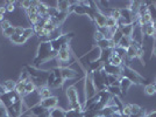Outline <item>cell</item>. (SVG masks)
Instances as JSON below:
<instances>
[{
  "label": "cell",
  "instance_id": "obj_1",
  "mask_svg": "<svg viewBox=\"0 0 156 117\" xmlns=\"http://www.w3.org/2000/svg\"><path fill=\"white\" fill-rule=\"evenodd\" d=\"M56 55H57V53L52 51L50 41H41L37 47V51H36V55L33 60L32 66L35 68H40L41 65H43L44 62L52 60V58H56Z\"/></svg>",
  "mask_w": 156,
  "mask_h": 117
},
{
  "label": "cell",
  "instance_id": "obj_2",
  "mask_svg": "<svg viewBox=\"0 0 156 117\" xmlns=\"http://www.w3.org/2000/svg\"><path fill=\"white\" fill-rule=\"evenodd\" d=\"M65 95L68 97V107L71 110H79L83 111V104H80L79 101V94L76 88V83L72 85H69L65 90Z\"/></svg>",
  "mask_w": 156,
  "mask_h": 117
},
{
  "label": "cell",
  "instance_id": "obj_3",
  "mask_svg": "<svg viewBox=\"0 0 156 117\" xmlns=\"http://www.w3.org/2000/svg\"><path fill=\"white\" fill-rule=\"evenodd\" d=\"M121 76L128 78L133 85H143L147 81V78L144 77V76L140 75L136 70H134L130 66H128L127 63H125V62L121 66Z\"/></svg>",
  "mask_w": 156,
  "mask_h": 117
},
{
  "label": "cell",
  "instance_id": "obj_4",
  "mask_svg": "<svg viewBox=\"0 0 156 117\" xmlns=\"http://www.w3.org/2000/svg\"><path fill=\"white\" fill-rule=\"evenodd\" d=\"M75 36V33H65V34H59L57 38L50 40V45L54 52L58 53L63 47L70 45V41Z\"/></svg>",
  "mask_w": 156,
  "mask_h": 117
},
{
  "label": "cell",
  "instance_id": "obj_5",
  "mask_svg": "<svg viewBox=\"0 0 156 117\" xmlns=\"http://www.w3.org/2000/svg\"><path fill=\"white\" fill-rule=\"evenodd\" d=\"M71 48H70V45L63 47L56 55V60H57V67L59 68H65V67H70V65H68L66 62L70 63V58H71Z\"/></svg>",
  "mask_w": 156,
  "mask_h": 117
},
{
  "label": "cell",
  "instance_id": "obj_6",
  "mask_svg": "<svg viewBox=\"0 0 156 117\" xmlns=\"http://www.w3.org/2000/svg\"><path fill=\"white\" fill-rule=\"evenodd\" d=\"M37 103H39L44 110L49 111V110H51V109H54V108H56V107H58V98L56 97V96H50V97L44 98V100H41Z\"/></svg>",
  "mask_w": 156,
  "mask_h": 117
},
{
  "label": "cell",
  "instance_id": "obj_7",
  "mask_svg": "<svg viewBox=\"0 0 156 117\" xmlns=\"http://www.w3.org/2000/svg\"><path fill=\"white\" fill-rule=\"evenodd\" d=\"M103 70H104L107 75H117V76H121V67H117L108 63V62H104L103 65Z\"/></svg>",
  "mask_w": 156,
  "mask_h": 117
},
{
  "label": "cell",
  "instance_id": "obj_8",
  "mask_svg": "<svg viewBox=\"0 0 156 117\" xmlns=\"http://www.w3.org/2000/svg\"><path fill=\"white\" fill-rule=\"evenodd\" d=\"M61 76L62 78L66 81V80H72L78 76V73L76 70L71 69L70 67H65V68H61Z\"/></svg>",
  "mask_w": 156,
  "mask_h": 117
},
{
  "label": "cell",
  "instance_id": "obj_9",
  "mask_svg": "<svg viewBox=\"0 0 156 117\" xmlns=\"http://www.w3.org/2000/svg\"><path fill=\"white\" fill-rule=\"evenodd\" d=\"M106 18H107V15L105 13H103L100 9H98L97 12H96V14H94V17H93V22L97 25V28H99V27H105Z\"/></svg>",
  "mask_w": 156,
  "mask_h": 117
},
{
  "label": "cell",
  "instance_id": "obj_10",
  "mask_svg": "<svg viewBox=\"0 0 156 117\" xmlns=\"http://www.w3.org/2000/svg\"><path fill=\"white\" fill-rule=\"evenodd\" d=\"M133 85V83L130 82L128 78L126 77H120L119 80V87H120V89H121V92H122V96H126L127 95V92L129 90V88Z\"/></svg>",
  "mask_w": 156,
  "mask_h": 117
},
{
  "label": "cell",
  "instance_id": "obj_11",
  "mask_svg": "<svg viewBox=\"0 0 156 117\" xmlns=\"http://www.w3.org/2000/svg\"><path fill=\"white\" fill-rule=\"evenodd\" d=\"M134 25L135 24H128V25H124V26H120L119 29L121 31L124 36L127 38H134Z\"/></svg>",
  "mask_w": 156,
  "mask_h": 117
},
{
  "label": "cell",
  "instance_id": "obj_12",
  "mask_svg": "<svg viewBox=\"0 0 156 117\" xmlns=\"http://www.w3.org/2000/svg\"><path fill=\"white\" fill-rule=\"evenodd\" d=\"M107 62L113 66H117V67H121L122 63H124V60L120 58L119 55H117L113 51H111L110 56H108V58H107Z\"/></svg>",
  "mask_w": 156,
  "mask_h": 117
},
{
  "label": "cell",
  "instance_id": "obj_13",
  "mask_svg": "<svg viewBox=\"0 0 156 117\" xmlns=\"http://www.w3.org/2000/svg\"><path fill=\"white\" fill-rule=\"evenodd\" d=\"M36 94L41 100H44V98H48L52 96L51 94V89L48 87V85H44V87H41V88H37L36 90Z\"/></svg>",
  "mask_w": 156,
  "mask_h": 117
},
{
  "label": "cell",
  "instance_id": "obj_14",
  "mask_svg": "<svg viewBox=\"0 0 156 117\" xmlns=\"http://www.w3.org/2000/svg\"><path fill=\"white\" fill-rule=\"evenodd\" d=\"M70 7H71V1H57L56 2V9L57 12H63V13H70Z\"/></svg>",
  "mask_w": 156,
  "mask_h": 117
},
{
  "label": "cell",
  "instance_id": "obj_15",
  "mask_svg": "<svg viewBox=\"0 0 156 117\" xmlns=\"http://www.w3.org/2000/svg\"><path fill=\"white\" fill-rule=\"evenodd\" d=\"M66 116V110L61 108V107H56L51 110H49V117H65Z\"/></svg>",
  "mask_w": 156,
  "mask_h": 117
},
{
  "label": "cell",
  "instance_id": "obj_16",
  "mask_svg": "<svg viewBox=\"0 0 156 117\" xmlns=\"http://www.w3.org/2000/svg\"><path fill=\"white\" fill-rule=\"evenodd\" d=\"M106 91L110 92L112 96H117V97H122V92H121V89L119 85H108L106 88Z\"/></svg>",
  "mask_w": 156,
  "mask_h": 117
},
{
  "label": "cell",
  "instance_id": "obj_17",
  "mask_svg": "<svg viewBox=\"0 0 156 117\" xmlns=\"http://www.w3.org/2000/svg\"><path fill=\"white\" fill-rule=\"evenodd\" d=\"M144 33V35H147V36H151L153 39L155 40L156 38V32L155 29H154V27H153V25L151 24H149V25H146V26L142 28V34Z\"/></svg>",
  "mask_w": 156,
  "mask_h": 117
},
{
  "label": "cell",
  "instance_id": "obj_18",
  "mask_svg": "<svg viewBox=\"0 0 156 117\" xmlns=\"http://www.w3.org/2000/svg\"><path fill=\"white\" fill-rule=\"evenodd\" d=\"M122 33H121V31L119 29V27L118 28H115L114 29V32H113V35H112V38H111V41L114 43L115 46L119 45V42H120V40L122 39Z\"/></svg>",
  "mask_w": 156,
  "mask_h": 117
},
{
  "label": "cell",
  "instance_id": "obj_19",
  "mask_svg": "<svg viewBox=\"0 0 156 117\" xmlns=\"http://www.w3.org/2000/svg\"><path fill=\"white\" fill-rule=\"evenodd\" d=\"M36 90H37V87L35 85V83L33 82L32 80L27 81L26 85H25V94L29 95V94H33V92H36Z\"/></svg>",
  "mask_w": 156,
  "mask_h": 117
},
{
  "label": "cell",
  "instance_id": "obj_20",
  "mask_svg": "<svg viewBox=\"0 0 156 117\" xmlns=\"http://www.w3.org/2000/svg\"><path fill=\"white\" fill-rule=\"evenodd\" d=\"M15 85H16V81H14V80H6L2 83V87L5 88L6 92H11V91L15 90Z\"/></svg>",
  "mask_w": 156,
  "mask_h": 117
},
{
  "label": "cell",
  "instance_id": "obj_21",
  "mask_svg": "<svg viewBox=\"0 0 156 117\" xmlns=\"http://www.w3.org/2000/svg\"><path fill=\"white\" fill-rule=\"evenodd\" d=\"M25 85H26V82L16 81V85H15V90L14 91H15L18 95L25 97V96H26V94H25Z\"/></svg>",
  "mask_w": 156,
  "mask_h": 117
},
{
  "label": "cell",
  "instance_id": "obj_22",
  "mask_svg": "<svg viewBox=\"0 0 156 117\" xmlns=\"http://www.w3.org/2000/svg\"><path fill=\"white\" fill-rule=\"evenodd\" d=\"M105 27H107V28H110V29H115V28H118V20H115L114 18H112L111 15H107Z\"/></svg>",
  "mask_w": 156,
  "mask_h": 117
},
{
  "label": "cell",
  "instance_id": "obj_23",
  "mask_svg": "<svg viewBox=\"0 0 156 117\" xmlns=\"http://www.w3.org/2000/svg\"><path fill=\"white\" fill-rule=\"evenodd\" d=\"M11 42L14 43V45H25L27 42V39L26 38H23L22 35H16V34H14L13 36L11 38Z\"/></svg>",
  "mask_w": 156,
  "mask_h": 117
},
{
  "label": "cell",
  "instance_id": "obj_24",
  "mask_svg": "<svg viewBox=\"0 0 156 117\" xmlns=\"http://www.w3.org/2000/svg\"><path fill=\"white\" fill-rule=\"evenodd\" d=\"M132 45V38H127V36H122V39L120 40V42H119V47H121V48H125V49H127L129 46Z\"/></svg>",
  "mask_w": 156,
  "mask_h": 117
},
{
  "label": "cell",
  "instance_id": "obj_25",
  "mask_svg": "<svg viewBox=\"0 0 156 117\" xmlns=\"http://www.w3.org/2000/svg\"><path fill=\"white\" fill-rule=\"evenodd\" d=\"M28 17V21L32 24V25H37V24H40V20H42L41 19V17L39 15V13L37 14H30V15H27Z\"/></svg>",
  "mask_w": 156,
  "mask_h": 117
},
{
  "label": "cell",
  "instance_id": "obj_26",
  "mask_svg": "<svg viewBox=\"0 0 156 117\" xmlns=\"http://www.w3.org/2000/svg\"><path fill=\"white\" fill-rule=\"evenodd\" d=\"M143 91H144V94H146V95H148V96H153L154 94H156L155 89H154V85H153V83H148V85H144Z\"/></svg>",
  "mask_w": 156,
  "mask_h": 117
},
{
  "label": "cell",
  "instance_id": "obj_27",
  "mask_svg": "<svg viewBox=\"0 0 156 117\" xmlns=\"http://www.w3.org/2000/svg\"><path fill=\"white\" fill-rule=\"evenodd\" d=\"M82 117H98L99 116V112L94 110H91V109H86V110L82 111Z\"/></svg>",
  "mask_w": 156,
  "mask_h": 117
},
{
  "label": "cell",
  "instance_id": "obj_28",
  "mask_svg": "<svg viewBox=\"0 0 156 117\" xmlns=\"http://www.w3.org/2000/svg\"><path fill=\"white\" fill-rule=\"evenodd\" d=\"M110 15L112 18H114L115 20H119L121 19V11H120V8H112L110 11Z\"/></svg>",
  "mask_w": 156,
  "mask_h": 117
},
{
  "label": "cell",
  "instance_id": "obj_29",
  "mask_svg": "<svg viewBox=\"0 0 156 117\" xmlns=\"http://www.w3.org/2000/svg\"><path fill=\"white\" fill-rule=\"evenodd\" d=\"M2 34H4L5 38L11 39L14 34H15V26H11L9 28H7V29H5V31H2Z\"/></svg>",
  "mask_w": 156,
  "mask_h": 117
},
{
  "label": "cell",
  "instance_id": "obj_30",
  "mask_svg": "<svg viewBox=\"0 0 156 117\" xmlns=\"http://www.w3.org/2000/svg\"><path fill=\"white\" fill-rule=\"evenodd\" d=\"M33 29H34V34L37 35L40 39H41L42 38V33H43V26L41 25V22L37 24V25H35V26L33 27Z\"/></svg>",
  "mask_w": 156,
  "mask_h": 117
},
{
  "label": "cell",
  "instance_id": "obj_31",
  "mask_svg": "<svg viewBox=\"0 0 156 117\" xmlns=\"http://www.w3.org/2000/svg\"><path fill=\"white\" fill-rule=\"evenodd\" d=\"M15 1H6L5 2V7H6V11L8 13H13L15 11Z\"/></svg>",
  "mask_w": 156,
  "mask_h": 117
},
{
  "label": "cell",
  "instance_id": "obj_32",
  "mask_svg": "<svg viewBox=\"0 0 156 117\" xmlns=\"http://www.w3.org/2000/svg\"><path fill=\"white\" fill-rule=\"evenodd\" d=\"M33 35H34V29H33V27H27V28H25L23 34H22L23 38H26V39L28 40V39H30Z\"/></svg>",
  "mask_w": 156,
  "mask_h": 117
},
{
  "label": "cell",
  "instance_id": "obj_33",
  "mask_svg": "<svg viewBox=\"0 0 156 117\" xmlns=\"http://www.w3.org/2000/svg\"><path fill=\"white\" fill-rule=\"evenodd\" d=\"M121 114H122V116H125V117H129L130 115H132V110H130L129 103L125 104L124 108H122V110H121Z\"/></svg>",
  "mask_w": 156,
  "mask_h": 117
},
{
  "label": "cell",
  "instance_id": "obj_34",
  "mask_svg": "<svg viewBox=\"0 0 156 117\" xmlns=\"http://www.w3.org/2000/svg\"><path fill=\"white\" fill-rule=\"evenodd\" d=\"M130 105V110H132V115H136V114H139L140 111H141V107L140 105H137V104H133V103H129Z\"/></svg>",
  "mask_w": 156,
  "mask_h": 117
},
{
  "label": "cell",
  "instance_id": "obj_35",
  "mask_svg": "<svg viewBox=\"0 0 156 117\" xmlns=\"http://www.w3.org/2000/svg\"><path fill=\"white\" fill-rule=\"evenodd\" d=\"M80 114H82V111L69 109V110H66V116L65 117H78V116H80Z\"/></svg>",
  "mask_w": 156,
  "mask_h": 117
},
{
  "label": "cell",
  "instance_id": "obj_36",
  "mask_svg": "<svg viewBox=\"0 0 156 117\" xmlns=\"http://www.w3.org/2000/svg\"><path fill=\"white\" fill-rule=\"evenodd\" d=\"M11 26H12V25H11V21H9V20L4 19L1 22H0V27H1L2 31H5V29H7V28H9Z\"/></svg>",
  "mask_w": 156,
  "mask_h": 117
},
{
  "label": "cell",
  "instance_id": "obj_37",
  "mask_svg": "<svg viewBox=\"0 0 156 117\" xmlns=\"http://www.w3.org/2000/svg\"><path fill=\"white\" fill-rule=\"evenodd\" d=\"M20 5H21V8H23L25 11H27L29 7L32 6V1H28V0H25V1H21L19 2Z\"/></svg>",
  "mask_w": 156,
  "mask_h": 117
},
{
  "label": "cell",
  "instance_id": "obj_38",
  "mask_svg": "<svg viewBox=\"0 0 156 117\" xmlns=\"http://www.w3.org/2000/svg\"><path fill=\"white\" fill-rule=\"evenodd\" d=\"M93 39H94L98 42V41H100V40L105 39V38H104V35H103L101 33L98 32V31H96V32H94V34H93Z\"/></svg>",
  "mask_w": 156,
  "mask_h": 117
},
{
  "label": "cell",
  "instance_id": "obj_39",
  "mask_svg": "<svg viewBox=\"0 0 156 117\" xmlns=\"http://www.w3.org/2000/svg\"><path fill=\"white\" fill-rule=\"evenodd\" d=\"M23 31H25V27L15 26V34H16V35H22V34H23Z\"/></svg>",
  "mask_w": 156,
  "mask_h": 117
},
{
  "label": "cell",
  "instance_id": "obj_40",
  "mask_svg": "<svg viewBox=\"0 0 156 117\" xmlns=\"http://www.w3.org/2000/svg\"><path fill=\"white\" fill-rule=\"evenodd\" d=\"M146 117H156V110H151L150 112H147Z\"/></svg>",
  "mask_w": 156,
  "mask_h": 117
},
{
  "label": "cell",
  "instance_id": "obj_41",
  "mask_svg": "<svg viewBox=\"0 0 156 117\" xmlns=\"http://www.w3.org/2000/svg\"><path fill=\"white\" fill-rule=\"evenodd\" d=\"M6 7H5V5L4 6H0V14L1 15H5V13H6Z\"/></svg>",
  "mask_w": 156,
  "mask_h": 117
},
{
  "label": "cell",
  "instance_id": "obj_42",
  "mask_svg": "<svg viewBox=\"0 0 156 117\" xmlns=\"http://www.w3.org/2000/svg\"><path fill=\"white\" fill-rule=\"evenodd\" d=\"M151 53H153V54L156 56V46H154V47H153V51H151Z\"/></svg>",
  "mask_w": 156,
  "mask_h": 117
},
{
  "label": "cell",
  "instance_id": "obj_43",
  "mask_svg": "<svg viewBox=\"0 0 156 117\" xmlns=\"http://www.w3.org/2000/svg\"><path fill=\"white\" fill-rule=\"evenodd\" d=\"M0 108H5V105H4V103L1 102V100H0Z\"/></svg>",
  "mask_w": 156,
  "mask_h": 117
},
{
  "label": "cell",
  "instance_id": "obj_44",
  "mask_svg": "<svg viewBox=\"0 0 156 117\" xmlns=\"http://www.w3.org/2000/svg\"><path fill=\"white\" fill-rule=\"evenodd\" d=\"M153 85H154V89H155V92H156V82H154Z\"/></svg>",
  "mask_w": 156,
  "mask_h": 117
},
{
  "label": "cell",
  "instance_id": "obj_45",
  "mask_svg": "<svg viewBox=\"0 0 156 117\" xmlns=\"http://www.w3.org/2000/svg\"><path fill=\"white\" fill-rule=\"evenodd\" d=\"M98 117H103V116H100V115H99V116H98Z\"/></svg>",
  "mask_w": 156,
  "mask_h": 117
},
{
  "label": "cell",
  "instance_id": "obj_46",
  "mask_svg": "<svg viewBox=\"0 0 156 117\" xmlns=\"http://www.w3.org/2000/svg\"><path fill=\"white\" fill-rule=\"evenodd\" d=\"M78 117H82V115H80V116H78Z\"/></svg>",
  "mask_w": 156,
  "mask_h": 117
},
{
  "label": "cell",
  "instance_id": "obj_47",
  "mask_svg": "<svg viewBox=\"0 0 156 117\" xmlns=\"http://www.w3.org/2000/svg\"><path fill=\"white\" fill-rule=\"evenodd\" d=\"M155 82H156V77H155Z\"/></svg>",
  "mask_w": 156,
  "mask_h": 117
}]
</instances>
